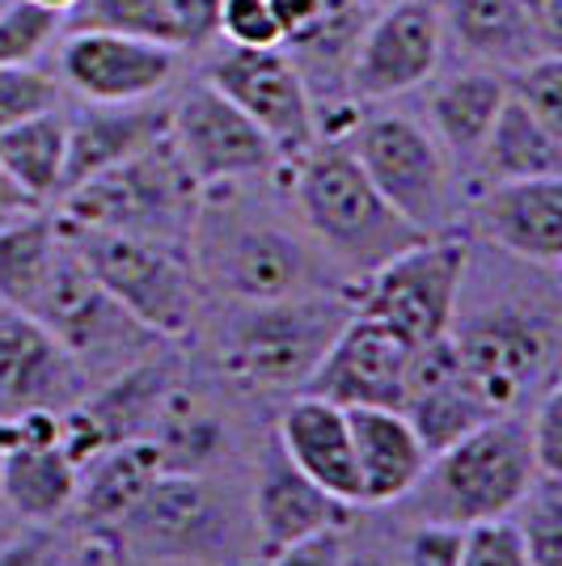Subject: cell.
I'll return each mask as SVG.
<instances>
[{
  "mask_svg": "<svg viewBox=\"0 0 562 566\" xmlns=\"http://www.w3.org/2000/svg\"><path fill=\"white\" fill-rule=\"evenodd\" d=\"M352 427L355 473H360V503H402L415 491V482L427 470V449L406 423L402 410L389 406H352L347 410Z\"/></svg>",
  "mask_w": 562,
  "mask_h": 566,
  "instance_id": "obj_23",
  "label": "cell"
},
{
  "mask_svg": "<svg viewBox=\"0 0 562 566\" xmlns=\"http://www.w3.org/2000/svg\"><path fill=\"white\" fill-rule=\"evenodd\" d=\"M352 313L355 296L339 287L237 305L220 331V364L237 385L301 394Z\"/></svg>",
  "mask_w": 562,
  "mask_h": 566,
  "instance_id": "obj_4",
  "label": "cell"
},
{
  "mask_svg": "<svg viewBox=\"0 0 562 566\" xmlns=\"http://www.w3.org/2000/svg\"><path fill=\"white\" fill-rule=\"evenodd\" d=\"M30 317H39L60 338V347L81 364L85 377H97V373L115 377L123 368L148 359V352H157V343H162L85 271V262L76 259L69 241L55 259L43 301Z\"/></svg>",
  "mask_w": 562,
  "mask_h": 566,
  "instance_id": "obj_11",
  "label": "cell"
},
{
  "mask_svg": "<svg viewBox=\"0 0 562 566\" xmlns=\"http://www.w3.org/2000/svg\"><path fill=\"white\" fill-rule=\"evenodd\" d=\"M55 55L60 85L85 102H140L157 97L178 76L183 51L118 30H64Z\"/></svg>",
  "mask_w": 562,
  "mask_h": 566,
  "instance_id": "obj_15",
  "label": "cell"
},
{
  "mask_svg": "<svg viewBox=\"0 0 562 566\" xmlns=\"http://www.w3.org/2000/svg\"><path fill=\"white\" fill-rule=\"evenodd\" d=\"M469 220L503 254L554 271L562 262V174L478 187Z\"/></svg>",
  "mask_w": 562,
  "mask_h": 566,
  "instance_id": "obj_18",
  "label": "cell"
},
{
  "mask_svg": "<svg viewBox=\"0 0 562 566\" xmlns=\"http://www.w3.org/2000/svg\"><path fill=\"white\" fill-rule=\"evenodd\" d=\"M148 440L162 449V461L169 473H204L220 457L225 427L216 423V415H208L187 389L174 385L157 423L148 431Z\"/></svg>",
  "mask_w": 562,
  "mask_h": 566,
  "instance_id": "obj_33",
  "label": "cell"
},
{
  "mask_svg": "<svg viewBox=\"0 0 562 566\" xmlns=\"http://www.w3.org/2000/svg\"><path fill=\"white\" fill-rule=\"evenodd\" d=\"M220 0H76L69 30H118L174 51H199L216 39Z\"/></svg>",
  "mask_w": 562,
  "mask_h": 566,
  "instance_id": "obj_25",
  "label": "cell"
},
{
  "mask_svg": "<svg viewBox=\"0 0 562 566\" xmlns=\"http://www.w3.org/2000/svg\"><path fill=\"white\" fill-rule=\"evenodd\" d=\"M503 102H508V76L495 69L469 64V69H457L448 72L445 81H436L431 102H427V132L445 148L457 174L473 166Z\"/></svg>",
  "mask_w": 562,
  "mask_h": 566,
  "instance_id": "obj_26",
  "label": "cell"
},
{
  "mask_svg": "<svg viewBox=\"0 0 562 566\" xmlns=\"http://www.w3.org/2000/svg\"><path fill=\"white\" fill-rule=\"evenodd\" d=\"M445 25V43L466 55L469 64L495 72H516L529 60L550 55L538 18L520 0H436Z\"/></svg>",
  "mask_w": 562,
  "mask_h": 566,
  "instance_id": "obj_22",
  "label": "cell"
},
{
  "mask_svg": "<svg viewBox=\"0 0 562 566\" xmlns=\"http://www.w3.org/2000/svg\"><path fill=\"white\" fill-rule=\"evenodd\" d=\"M469 174H473V190L495 187V182H520V178H554L562 174V136L541 127L538 118L508 94Z\"/></svg>",
  "mask_w": 562,
  "mask_h": 566,
  "instance_id": "obj_28",
  "label": "cell"
},
{
  "mask_svg": "<svg viewBox=\"0 0 562 566\" xmlns=\"http://www.w3.org/2000/svg\"><path fill=\"white\" fill-rule=\"evenodd\" d=\"M343 549H347L343 533L330 528V533H318V537H305V542L271 554V566H343Z\"/></svg>",
  "mask_w": 562,
  "mask_h": 566,
  "instance_id": "obj_42",
  "label": "cell"
},
{
  "mask_svg": "<svg viewBox=\"0 0 562 566\" xmlns=\"http://www.w3.org/2000/svg\"><path fill=\"white\" fill-rule=\"evenodd\" d=\"M410 355H415V347L398 331H389L385 322L355 308L343 322V331L334 334L330 352L322 355V364L313 368V377L305 380L301 394L326 398L343 410H352V406L398 410Z\"/></svg>",
  "mask_w": 562,
  "mask_h": 566,
  "instance_id": "obj_16",
  "label": "cell"
},
{
  "mask_svg": "<svg viewBox=\"0 0 562 566\" xmlns=\"http://www.w3.org/2000/svg\"><path fill=\"white\" fill-rule=\"evenodd\" d=\"M60 250H64L60 220L43 208L0 224V305L34 313L43 292H48Z\"/></svg>",
  "mask_w": 562,
  "mask_h": 566,
  "instance_id": "obj_30",
  "label": "cell"
},
{
  "mask_svg": "<svg viewBox=\"0 0 562 566\" xmlns=\"http://www.w3.org/2000/svg\"><path fill=\"white\" fill-rule=\"evenodd\" d=\"M216 39L229 48H280L283 30L271 13V0H220L216 13Z\"/></svg>",
  "mask_w": 562,
  "mask_h": 566,
  "instance_id": "obj_38",
  "label": "cell"
},
{
  "mask_svg": "<svg viewBox=\"0 0 562 566\" xmlns=\"http://www.w3.org/2000/svg\"><path fill=\"white\" fill-rule=\"evenodd\" d=\"M55 220H60L64 241L76 250V259L85 262V271L140 322L144 331H153L157 338H183L195 326L204 283L195 275L187 245L85 229V224H72L64 216H55Z\"/></svg>",
  "mask_w": 562,
  "mask_h": 566,
  "instance_id": "obj_6",
  "label": "cell"
},
{
  "mask_svg": "<svg viewBox=\"0 0 562 566\" xmlns=\"http://www.w3.org/2000/svg\"><path fill=\"white\" fill-rule=\"evenodd\" d=\"M275 444L288 452V461L343 503H360V473H355L352 427L347 410L326 398L301 394L280 415Z\"/></svg>",
  "mask_w": 562,
  "mask_h": 566,
  "instance_id": "obj_24",
  "label": "cell"
},
{
  "mask_svg": "<svg viewBox=\"0 0 562 566\" xmlns=\"http://www.w3.org/2000/svg\"><path fill=\"white\" fill-rule=\"evenodd\" d=\"M34 4H43V9H55V13H69L76 0H34Z\"/></svg>",
  "mask_w": 562,
  "mask_h": 566,
  "instance_id": "obj_48",
  "label": "cell"
},
{
  "mask_svg": "<svg viewBox=\"0 0 562 566\" xmlns=\"http://www.w3.org/2000/svg\"><path fill=\"white\" fill-rule=\"evenodd\" d=\"M452 347L473 380V389L491 406V415H516L533 389L559 380V322L550 308L499 305L452 322Z\"/></svg>",
  "mask_w": 562,
  "mask_h": 566,
  "instance_id": "obj_9",
  "label": "cell"
},
{
  "mask_svg": "<svg viewBox=\"0 0 562 566\" xmlns=\"http://www.w3.org/2000/svg\"><path fill=\"white\" fill-rule=\"evenodd\" d=\"M322 4H326V0H271V13H275V22H280L283 39L301 34V30L322 13Z\"/></svg>",
  "mask_w": 562,
  "mask_h": 566,
  "instance_id": "obj_44",
  "label": "cell"
},
{
  "mask_svg": "<svg viewBox=\"0 0 562 566\" xmlns=\"http://www.w3.org/2000/svg\"><path fill=\"white\" fill-rule=\"evenodd\" d=\"M169 140L204 190L267 178L283 166L254 118L241 115L208 81H195L178 94V102H169Z\"/></svg>",
  "mask_w": 562,
  "mask_h": 566,
  "instance_id": "obj_12",
  "label": "cell"
},
{
  "mask_svg": "<svg viewBox=\"0 0 562 566\" xmlns=\"http://www.w3.org/2000/svg\"><path fill=\"white\" fill-rule=\"evenodd\" d=\"M127 549L153 563L229 566L246 545V516L204 473L165 470L115 528Z\"/></svg>",
  "mask_w": 562,
  "mask_h": 566,
  "instance_id": "obj_7",
  "label": "cell"
},
{
  "mask_svg": "<svg viewBox=\"0 0 562 566\" xmlns=\"http://www.w3.org/2000/svg\"><path fill=\"white\" fill-rule=\"evenodd\" d=\"M466 271L469 245L461 237H423L419 245L394 254L360 280L355 308L398 331L410 347H427L452 331Z\"/></svg>",
  "mask_w": 562,
  "mask_h": 566,
  "instance_id": "obj_10",
  "label": "cell"
},
{
  "mask_svg": "<svg viewBox=\"0 0 562 566\" xmlns=\"http://www.w3.org/2000/svg\"><path fill=\"white\" fill-rule=\"evenodd\" d=\"M64 157H69V115L60 106L0 132V169L34 203H48L64 190Z\"/></svg>",
  "mask_w": 562,
  "mask_h": 566,
  "instance_id": "obj_32",
  "label": "cell"
},
{
  "mask_svg": "<svg viewBox=\"0 0 562 566\" xmlns=\"http://www.w3.org/2000/svg\"><path fill=\"white\" fill-rule=\"evenodd\" d=\"M529 566H562V478H541L512 507Z\"/></svg>",
  "mask_w": 562,
  "mask_h": 566,
  "instance_id": "obj_34",
  "label": "cell"
},
{
  "mask_svg": "<svg viewBox=\"0 0 562 566\" xmlns=\"http://www.w3.org/2000/svg\"><path fill=\"white\" fill-rule=\"evenodd\" d=\"M162 473L165 461L153 440H123V444L102 449L90 465H81V478H76L81 520L97 533L102 528L115 533Z\"/></svg>",
  "mask_w": 562,
  "mask_h": 566,
  "instance_id": "obj_27",
  "label": "cell"
},
{
  "mask_svg": "<svg viewBox=\"0 0 562 566\" xmlns=\"http://www.w3.org/2000/svg\"><path fill=\"white\" fill-rule=\"evenodd\" d=\"M64 97L60 76L39 64H0V132L30 115L55 111Z\"/></svg>",
  "mask_w": 562,
  "mask_h": 566,
  "instance_id": "obj_36",
  "label": "cell"
},
{
  "mask_svg": "<svg viewBox=\"0 0 562 566\" xmlns=\"http://www.w3.org/2000/svg\"><path fill=\"white\" fill-rule=\"evenodd\" d=\"M533 482H538V465H533L524 419L495 415L436 457H427V470L402 503H410V512L419 520L469 528L482 520L512 516V507Z\"/></svg>",
  "mask_w": 562,
  "mask_h": 566,
  "instance_id": "obj_3",
  "label": "cell"
},
{
  "mask_svg": "<svg viewBox=\"0 0 562 566\" xmlns=\"http://www.w3.org/2000/svg\"><path fill=\"white\" fill-rule=\"evenodd\" d=\"M520 4L533 9V18H538L545 43H550L554 51H562V0H520Z\"/></svg>",
  "mask_w": 562,
  "mask_h": 566,
  "instance_id": "obj_46",
  "label": "cell"
},
{
  "mask_svg": "<svg viewBox=\"0 0 562 566\" xmlns=\"http://www.w3.org/2000/svg\"><path fill=\"white\" fill-rule=\"evenodd\" d=\"M60 199H64L60 216L72 224L148 237V241H174L190 250V229H195L204 187L190 178L174 140L165 136L153 148L85 178L81 187L64 190Z\"/></svg>",
  "mask_w": 562,
  "mask_h": 566,
  "instance_id": "obj_5",
  "label": "cell"
},
{
  "mask_svg": "<svg viewBox=\"0 0 562 566\" xmlns=\"http://www.w3.org/2000/svg\"><path fill=\"white\" fill-rule=\"evenodd\" d=\"M360 9H368V13H376V9H385V4H398V0H355Z\"/></svg>",
  "mask_w": 562,
  "mask_h": 566,
  "instance_id": "obj_49",
  "label": "cell"
},
{
  "mask_svg": "<svg viewBox=\"0 0 562 566\" xmlns=\"http://www.w3.org/2000/svg\"><path fill=\"white\" fill-rule=\"evenodd\" d=\"M343 144L406 224H415L423 237L448 233L457 212V169L423 123L410 115L360 111Z\"/></svg>",
  "mask_w": 562,
  "mask_h": 566,
  "instance_id": "obj_8",
  "label": "cell"
},
{
  "mask_svg": "<svg viewBox=\"0 0 562 566\" xmlns=\"http://www.w3.org/2000/svg\"><path fill=\"white\" fill-rule=\"evenodd\" d=\"M508 94L538 118L541 127H550L554 136H562V55H538L524 69L508 72Z\"/></svg>",
  "mask_w": 562,
  "mask_h": 566,
  "instance_id": "obj_37",
  "label": "cell"
},
{
  "mask_svg": "<svg viewBox=\"0 0 562 566\" xmlns=\"http://www.w3.org/2000/svg\"><path fill=\"white\" fill-rule=\"evenodd\" d=\"M76 478L60 444L48 449H9L0 457V499L30 524H51L76 503Z\"/></svg>",
  "mask_w": 562,
  "mask_h": 566,
  "instance_id": "obj_31",
  "label": "cell"
},
{
  "mask_svg": "<svg viewBox=\"0 0 562 566\" xmlns=\"http://www.w3.org/2000/svg\"><path fill=\"white\" fill-rule=\"evenodd\" d=\"M174 389V377L165 364L140 359L106 380L102 389H90L81 398V410L94 419L102 444H123V440H148V431L162 415L165 398Z\"/></svg>",
  "mask_w": 562,
  "mask_h": 566,
  "instance_id": "obj_29",
  "label": "cell"
},
{
  "mask_svg": "<svg viewBox=\"0 0 562 566\" xmlns=\"http://www.w3.org/2000/svg\"><path fill=\"white\" fill-rule=\"evenodd\" d=\"M461 524H440V520H419L406 537V563L402 566H457L461 563Z\"/></svg>",
  "mask_w": 562,
  "mask_h": 566,
  "instance_id": "obj_41",
  "label": "cell"
},
{
  "mask_svg": "<svg viewBox=\"0 0 562 566\" xmlns=\"http://www.w3.org/2000/svg\"><path fill=\"white\" fill-rule=\"evenodd\" d=\"M64 13L34 0H0V64H39L64 34Z\"/></svg>",
  "mask_w": 562,
  "mask_h": 566,
  "instance_id": "obj_35",
  "label": "cell"
},
{
  "mask_svg": "<svg viewBox=\"0 0 562 566\" xmlns=\"http://www.w3.org/2000/svg\"><path fill=\"white\" fill-rule=\"evenodd\" d=\"M402 415L415 427V436L423 440L427 457H436L448 449L452 440H461L466 431L478 423L495 419L491 406L482 401V394L473 389V380L466 377L452 338H436L427 347H415L410 368H406V389H402Z\"/></svg>",
  "mask_w": 562,
  "mask_h": 566,
  "instance_id": "obj_20",
  "label": "cell"
},
{
  "mask_svg": "<svg viewBox=\"0 0 562 566\" xmlns=\"http://www.w3.org/2000/svg\"><path fill=\"white\" fill-rule=\"evenodd\" d=\"M529 449L541 478H562V385L550 380L541 389V401L529 419Z\"/></svg>",
  "mask_w": 562,
  "mask_h": 566,
  "instance_id": "obj_40",
  "label": "cell"
},
{
  "mask_svg": "<svg viewBox=\"0 0 562 566\" xmlns=\"http://www.w3.org/2000/svg\"><path fill=\"white\" fill-rule=\"evenodd\" d=\"M343 566H398L389 558H381V549H343Z\"/></svg>",
  "mask_w": 562,
  "mask_h": 566,
  "instance_id": "obj_47",
  "label": "cell"
},
{
  "mask_svg": "<svg viewBox=\"0 0 562 566\" xmlns=\"http://www.w3.org/2000/svg\"><path fill=\"white\" fill-rule=\"evenodd\" d=\"M288 166L301 224L330 266H343L347 275L364 280L381 262L423 241L419 229L381 199V190L368 182L343 140H313Z\"/></svg>",
  "mask_w": 562,
  "mask_h": 566,
  "instance_id": "obj_2",
  "label": "cell"
},
{
  "mask_svg": "<svg viewBox=\"0 0 562 566\" xmlns=\"http://www.w3.org/2000/svg\"><path fill=\"white\" fill-rule=\"evenodd\" d=\"M352 503L334 499L318 482H309L305 473L288 461V452L271 440L254 478V507H250V528H254V549L262 558L280 554L288 545L330 533V528H347Z\"/></svg>",
  "mask_w": 562,
  "mask_h": 566,
  "instance_id": "obj_19",
  "label": "cell"
},
{
  "mask_svg": "<svg viewBox=\"0 0 562 566\" xmlns=\"http://www.w3.org/2000/svg\"><path fill=\"white\" fill-rule=\"evenodd\" d=\"M445 60V25L436 0H398L376 9L355 48L347 94L360 106L423 90Z\"/></svg>",
  "mask_w": 562,
  "mask_h": 566,
  "instance_id": "obj_14",
  "label": "cell"
},
{
  "mask_svg": "<svg viewBox=\"0 0 562 566\" xmlns=\"http://www.w3.org/2000/svg\"><path fill=\"white\" fill-rule=\"evenodd\" d=\"M0 566H60V545L51 542V533L34 528L0 545Z\"/></svg>",
  "mask_w": 562,
  "mask_h": 566,
  "instance_id": "obj_43",
  "label": "cell"
},
{
  "mask_svg": "<svg viewBox=\"0 0 562 566\" xmlns=\"http://www.w3.org/2000/svg\"><path fill=\"white\" fill-rule=\"evenodd\" d=\"M34 208H43V203H34L30 195H25L4 169H0V224H9V220H18L22 212H34Z\"/></svg>",
  "mask_w": 562,
  "mask_h": 566,
  "instance_id": "obj_45",
  "label": "cell"
},
{
  "mask_svg": "<svg viewBox=\"0 0 562 566\" xmlns=\"http://www.w3.org/2000/svg\"><path fill=\"white\" fill-rule=\"evenodd\" d=\"M457 566H529V554H524V542L516 533L512 516L469 524Z\"/></svg>",
  "mask_w": 562,
  "mask_h": 566,
  "instance_id": "obj_39",
  "label": "cell"
},
{
  "mask_svg": "<svg viewBox=\"0 0 562 566\" xmlns=\"http://www.w3.org/2000/svg\"><path fill=\"white\" fill-rule=\"evenodd\" d=\"M204 81L216 85L271 140L280 161H296L318 140L313 97L283 48H225L211 55Z\"/></svg>",
  "mask_w": 562,
  "mask_h": 566,
  "instance_id": "obj_13",
  "label": "cell"
},
{
  "mask_svg": "<svg viewBox=\"0 0 562 566\" xmlns=\"http://www.w3.org/2000/svg\"><path fill=\"white\" fill-rule=\"evenodd\" d=\"M90 394V377L60 338L30 313L0 305V415L69 410Z\"/></svg>",
  "mask_w": 562,
  "mask_h": 566,
  "instance_id": "obj_17",
  "label": "cell"
},
{
  "mask_svg": "<svg viewBox=\"0 0 562 566\" xmlns=\"http://www.w3.org/2000/svg\"><path fill=\"white\" fill-rule=\"evenodd\" d=\"M211 190H220V199L204 195L190 229V262L199 283L229 296L233 305L339 287L330 283V259L309 237L292 233L254 203H241L237 182Z\"/></svg>",
  "mask_w": 562,
  "mask_h": 566,
  "instance_id": "obj_1",
  "label": "cell"
},
{
  "mask_svg": "<svg viewBox=\"0 0 562 566\" xmlns=\"http://www.w3.org/2000/svg\"><path fill=\"white\" fill-rule=\"evenodd\" d=\"M169 136V102H85L69 115V157H64V190L81 187L102 169L136 157ZM60 190V195H64Z\"/></svg>",
  "mask_w": 562,
  "mask_h": 566,
  "instance_id": "obj_21",
  "label": "cell"
}]
</instances>
